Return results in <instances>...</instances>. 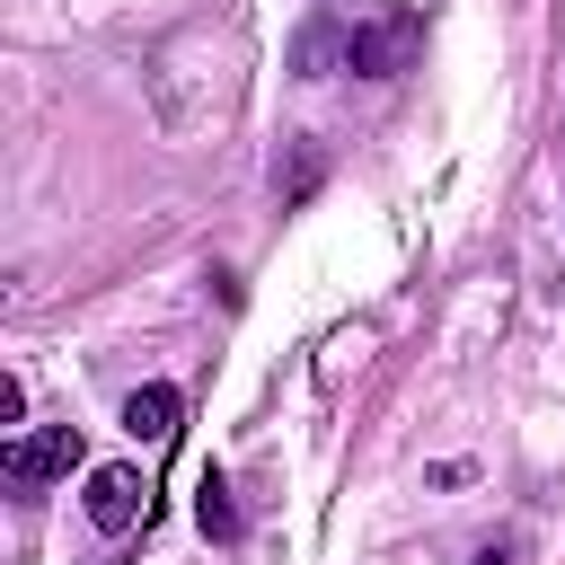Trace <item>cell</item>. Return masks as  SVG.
<instances>
[{
	"mask_svg": "<svg viewBox=\"0 0 565 565\" xmlns=\"http://www.w3.org/2000/svg\"><path fill=\"white\" fill-rule=\"evenodd\" d=\"M415 44H424V18H415V9L353 18V26H344V71H362V79H388V71H406V62H415Z\"/></svg>",
	"mask_w": 565,
	"mask_h": 565,
	"instance_id": "obj_1",
	"label": "cell"
},
{
	"mask_svg": "<svg viewBox=\"0 0 565 565\" xmlns=\"http://www.w3.org/2000/svg\"><path fill=\"white\" fill-rule=\"evenodd\" d=\"M79 512H88V530H132L141 521V468H124V459H106V468H88V494H79Z\"/></svg>",
	"mask_w": 565,
	"mask_h": 565,
	"instance_id": "obj_2",
	"label": "cell"
},
{
	"mask_svg": "<svg viewBox=\"0 0 565 565\" xmlns=\"http://www.w3.org/2000/svg\"><path fill=\"white\" fill-rule=\"evenodd\" d=\"M79 468V424H44L26 441H9V486H44V477H71Z\"/></svg>",
	"mask_w": 565,
	"mask_h": 565,
	"instance_id": "obj_3",
	"label": "cell"
},
{
	"mask_svg": "<svg viewBox=\"0 0 565 565\" xmlns=\"http://www.w3.org/2000/svg\"><path fill=\"white\" fill-rule=\"evenodd\" d=\"M124 433H132V441H177V388H168V380L132 388V397H124Z\"/></svg>",
	"mask_w": 565,
	"mask_h": 565,
	"instance_id": "obj_4",
	"label": "cell"
},
{
	"mask_svg": "<svg viewBox=\"0 0 565 565\" xmlns=\"http://www.w3.org/2000/svg\"><path fill=\"white\" fill-rule=\"evenodd\" d=\"M194 521H203V539H221V547L238 539V503H230V486H221V477H203V486H194Z\"/></svg>",
	"mask_w": 565,
	"mask_h": 565,
	"instance_id": "obj_5",
	"label": "cell"
},
{
	"mask_svg": "<svg viewBox=\"0 0 565 565\" xmlns=\"http://www.w3.org/2000/svg\"><path fill=\"white\" fill-rule=\"evenodd\" d=\"M477 565H512V547H503V539H494V547H477Z\"/></svg>",
	"mask_w": 565,
	"mask_h": 565,
	"instance_id": "obj_6",
	"label": "cell"
}]
</instances>
